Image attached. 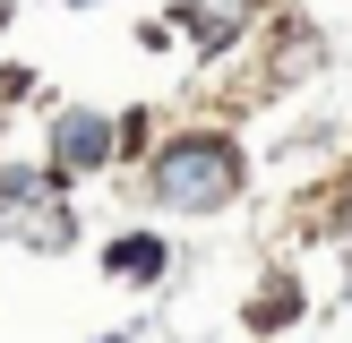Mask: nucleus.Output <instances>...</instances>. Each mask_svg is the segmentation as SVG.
<instances>
[{
  "label": "nucleus",
  "instance_id": "obj_1",
  "mask_svg": "<svg viewBox=\"0 0 352 343\" xmlns=\"http://www.w3.org/2000/svg\"><path fill=\"white\" fill-rule=\"evenodd\" d=\"M155 189H164V206H181V215H206V206H223L241 189V154L215 146V137H181V146L155 163Z\"/></svg>",
  "mask_w": 352,
  "mask_h": 343
},
{
  "label": "nucleus",
  "instance_id": "obj_2",
  "mask_svg": "<svg viewBox=\"0 0 352 343\" xmlns=\"http://www.w3.org/2000/svg\"><path fill=\"white\" fill-rule=\"evenodd\" d=\"M103 154H112V120L69 112V120H60V163H69V172H86V163H103Z\"/></svg>",
  "mask_w": 352,
  "mask_h": 343
},
{
  "label": "nucleus",
  "instance_id": "obj_3",
  "mask_svg": "<svg viewBox=\"0 0 352 343\" xmlns=\"http://www.w3.org/2000/svg\"><path fill=\"white\" fill-rule=\"evenodd\" d=\"M112 266L120 274H164V249L155 240H112Z\"/></svg>",
  "mask_w": 352,
  "mask_h": 343
}]
</instances>
